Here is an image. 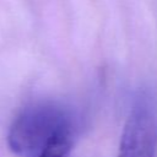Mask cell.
<instances>
[{
  "label": "cell",
  "instance_id": "cell-1",
  "mask_svg": "<svg viewBox=\"0 0 157 157\" xmlns=\"http://www.w3.org/2000/svg\"><path fill=\"white\" fill-rule=\"evenodd\" d=\"M66 113L50 103L26 108L12 123L7 142L10 148L22 156L38 155L59 131L70 128Z\"/></svg>",
  "mask_w": 157,
  "mask_h": 157
},
{
  "label": "cell",
  "instance_id": "cell-2",
  "mask_svg": "<svg viewBox=\"0 0 157 157\" xmlns=\"http://www.w3.org/2000/svg\"><path fill=\"white\" fill-rule=\"evenodd\" d=\"M157 150V112L152 97L140 93L126 118L118 157H155Z\"/></svg>",
  "mask_w": 157,
  "mask_h": 157
}]
</instances>
